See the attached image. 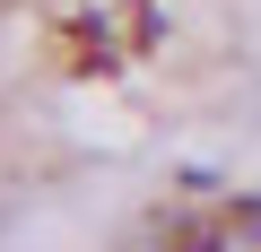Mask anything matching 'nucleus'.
I'll return each mask as SVG.
<instances>
[{
	"instance_id": "1",
	"label": "nucleus",
	"mask_w": 261,
	"mask_h": 252,
	"mask_svg": "<svg viewBox=\"0 0 261 252\" xmlns=\"http://www.w3.org/2000/svg\"><path fill=\"white\" fill-rule=\"evenodd\" d=\"M226 217H235V226H226V235H244V243H261V200H235V209H226Z\"/></svg>"
}]
</instances>
